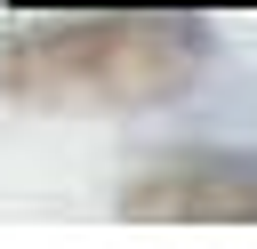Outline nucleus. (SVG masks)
Here are the masks:
<instances>
[{
  "label": "nucleus",
  "instance_id": "f257e3e1",
  "mask_svg": "<svg viewBox=\"0 0 257 249\" xmlns=\"http://www.w3.org/2000/svg\"><path fill=\"white\" fill-rule=\"evenodd\" d=\"M209 64V32L193 16H120L72 8L0 40V104L24 112H153L177 104Z\"/></svg>",
  "mask_w": 257,
  "mask_h": 249
},
{
  "label": "nucleus",
  "instance_id": "f03ea898",
  "mask_svg": "<svg viewBox=\"0 0 257 249\" xmlns=\"http://www.w3.org/2000/svg\"><path fill=\"white\" fill-rule=\"evenodd\" d=\"M120 217L145 225H257V161L249 153H169L120 185Z\"/></svg>",
  "mask_w": 257,
  "mask_h": 249
},
{
  "label": "nucleus",
  "instance_id": "7ed1b4c3",
  "mask_svg": "<svg viewBox=\"0 0 257 249\" xmlns=\"http://www.w3.org/2000/svg\"><path fill=\"white\" fill-rule=\"evenodd\" d=\"M16 16H72V8H120V16H257V0H8Z\"/></svg>",
  "mask_w": 257,
  "mask_h": 249
}]
</instances>
